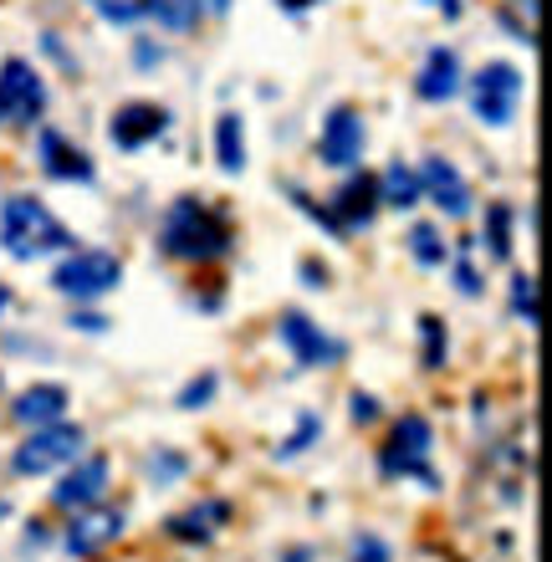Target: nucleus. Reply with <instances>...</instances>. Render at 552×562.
<instances>
[{
	"label": "nucleus",
	"instance_id": "1",
	"mask_svg": "<svg viewBox=\"0 0 552 562\" xmlns=\"http://www.w3.org/2000/svg\"><path fill=\"white\" fill-rule=\"evenodd\" d=\"M0 246H5L15 261H36V256H52V251H72L77 240L42 200L11 194V200L0 205Z\"/></svg>",
	"mask_w": 552,
	"mask_h": 562
},
{
	"label": "nucleus",
	"instance_id": "2",
	"mask_svg": "<svg viewBox=\"0 0 552 562\" xmlns=\"http://www.w3.org/2000/svg\"><path fill=\"white\" fill-rule=\"evenodd\" d=\"M159 246L169 256H180V261H210V256H221L230 246V225L205 210L200 200H180V205L165 215V231H159Z\"/></svg>",
	"mask_w": 552,
	"mask_h": 562
},
{
	"label": "nucleus",
	"instance_id": "3",
	"mask_svg": "<svg viewBox=\"0 0 552 562\" xmlns=\"http://www.w3.org/2000/svg\"><path fill=\"white\" fill-rule=\"evenodd\" d=\"M123 281V261L108 251H67L57 271H52V286L61 296H77V302H98Z\"/></svg>",
	"mask_w": 552,
	"mask_h": 562
},
{
	"label": "nucleus",
	"instance_id": "4",
	"mask_svg": "<svg viewBox=\"0 0 552 562\" xmlns=\"http://www.w3.org/2000/svg\"><path fill=\"white\" fill-rule=\"evenodd\" d=\"M517 103H522V72L511 61H486L476 77H471V108H476L481 123L492 128H507L517 119Z\"/></svg>",
	"mask_w": 552,
	"mask_h": 562
},
{
	"label": "nucleus",
	"instance_id": "5",
	"mask_svg": "<svg viewBox=\"0 0 552 562\" xmlns=\"http://www.w3.org/2000/svg\"><path fill=\"white\" fill-rule=\"evenodd\" d=\"M82 445H88V435L77 425H42L15 445L11 465L21 475H46V471H57V465H72V460L82 456Z\"/></svg>",
	"mask_w": 552,
	"mask_h": 562
},
{
	"label": "nucleus",
	"instance_id": "6",
	"mask_svg": "<svg viewBox=\"0 0 552 562\" xmlns=\"http://www.w3.org/2000/svg\"><path fill=\"white\" fill-rule=\"evenodd\" d=\"M430 450H435V429L425 415H404L394 425L384 445V475H419L425 486H435V471H430Z\"/></svg>",
	"mask_w": 552,
	"mask_h": 562
},
{
	"label": "nucleus",
	"instance_id": "7",
	"mask_svg": "<svg viewBox=\"0 0 552 562\" xmlns=\"http://www.w3.org/2000/svg\"><path fill=\"white\" fill-rule=\"evenodd\" d=\"M46 113V82L31 61L11 57L0 67V123H36Z\"/></svg>",
	"mask_w": 552,
	"mask_h": 562
},
{
	"label": "nucleus",
	"instance_id": "8",
	"mask_svg": "<svg viewBox=\"0 0 552 562\" xmlns=\"http://www.w3.org/2000/svg\"><path fill=\"white\" fill-rule=\"evenodd\" d=\"M363 144H369V134H363V119L353 113V108H333L328 119H323V138H317L323 164H333V169H353V164L363 159Z\"/></svg>",
	"mask_w": 552,
	"mask_h": 562
},
{
	"label": "nucleus",
	"instance_id": "9",
	"mask_svg": "<svg viewBox=\"0 0 552 562\" xmlns=\"http://www.w3.org/2000/svg\"><path fill=\"white\" fill-rule=\"evenodd\" d=\"M282 342H286V353L297 358L302 369H328V363L343 358V348H338V342H333L313 317H302V312H286L282 317Z\"/></svg>",
	"mask_w": 552,
	"mask_h": 562
},
{
	"label": "nucleus",
	"instance_id": "10",
	"mask_svg": "<svg viewBox=\"0 0 552 562\" xmlns=\"http://www.w3.org/2000/svg\"><path fill=\"white\" fill-rule=\"evenodd\" d=\"M419 200H435L450 221L471 215V184H465L461 169L450 159H425V169H419Z\"/></svg>",
	"mask_w": 552,
	"mask_h": 562
},
{
	"label": "nucleus",
	"instance_id": "11",
	"mask_svg": "<svg viewBox=\"0 0 552 562\" xmlns=\"http://www.w3.org/2000/svg\"><path fill=\"white\" fill-rule=\"evenodd\" d=\"M57 496V506H67V512H88V506H98L108 496V460L103 456H77L72 471L61 475V486L52 491Z\"/></svg>",
	"mask_w": 552,
	"mask_h": 562
},
{
	"label": "nucleus",
	"instance_id": "12",
	"mask_svg": "<svg viewBox=\"0 0 552 562\" xmlns=\"http://www.w3.org/2000/svg\"><path fill=\"white\" fill-rule=\"evenodd\" d=\"M169 128V113L159 103H128L113 113V123H108V138L119 148H144L149 138H159Z\"/></svg>",
	"mask_w": 552,
	"mask_h": 562
},
{
	"label": "nucleus",
	"instance_id": "13",
	"mask_svg": "<svg viewBox=\"0 0 552 562\" xmlns=\"http://www.w3.org/2000/svg\"><path fill=\"white\" fill-rule=\"evenodd\" d=\"M415 92L425 103H450V98L461 92V57H455L450 46H435L430 57H425V72H419Z\"/></svg>",
	"mask_w": 552,
	"mask_h": 562
},
{
	"label": "nucleus",
	"instance_id": "14",
	"mask_svg": "<svg viewBox=\"0 0 552 562\" xmlns=\"http://www.w3.org/2000/svg\"><path fill=\"white\" fill-rule=\"evenodd\" d=\"M42 169L52 179H67V184H92V175H98L88 154H82V148H72L61 134H52V128L42 134Z\"/></svg>",
	"mask_w": 552,
	"mask_h": 562
},
{
	"label": "nucleus",
	"instance_id": "15",
	"mask_svg": "<svg viewBox=\"0 0 552 562\" xmlns=\"http://www.w3.org/2000/svg\"><path fill=\"white\" fill-rule=\"evenodd\" d=\"M119 532H123V512H92V517H82V512H77L72 532L61 537V548L72 552V558H88V552H98L103 542H113Z\"/></svg>",
	"mask_w": 552,
	"mask_h": 562
},
{
	"label": "nucleus",
	"instance_id": "16",
	"mask_svg": "<svg viewBox=\"0 0 552 562\" xmlns=\"http://www.w3.org/2000/svg\"><path fill=\"white\" fill-rule=\"evenodd\" d=\"M21 425H61V415H67V389L61 384H31L21 400H15V409H11Z\"/></svg>",
	"mask_w": 552,
	"mask_h": 562
},
{
	"label": "nucleus",
	"instance_id": "17",
	"mask_svg": "<svg viewBox=\"0 0 552 562\" xmlns=\"http://www.w3.org/2000/svg\"><path fill=\"white\" fill-rule=\"evenodd\" d=\"M333 210H338V231H348V225H369L373 210H379V179L353 175L343 190H338Z\"/></svg>",
	"mask_w": 552,
	"mask_h": 562
},
{
	"label": "nucleus",
	"instance_id": "18",
	"mask_svg": "<svg viewBox=\"0 0 552 562\" xmlns=\"http://www.w3.org/2000/svg\"><path fill=\"white\" fill-rule=\"evenodd\" d=\"M215 154H221L225 175L246 169V123H240V113H221L215 119Z\"/></svg>",
	"mask_w": 552,
	"mask_h": 562
},
{
	"label": "nucleus",
	"instance_id": "19",
	"mask_svg": "<svg viewBox=\"0 0 552 562\" xmlns=\"http://www.w3.org/2000/svg\"><path fill=\"white\" fill-rule=\"evenodd\" d=\"M379 205H388V210H415L419 205V175H415V169L388 164L384 179H379Z\"/></svg>",
	"mask_w": 552,
	"mask_h": 562
},
{
	"label": "nucleus",
	"instance_id": "20",
	"mask_svg": "<svg viewBox=\"0 0 552 562\" xmlns=\"http://www.w3.org/2000/svg\"><path fill=\"white\" fill-rule=\"evenodd\" d=\"M225 517H230V506L225 502H205V506H194V512H184V517L169 521V532L180 537V542H205V537L215 532L210 521H225Z\"/></svg>",
	"mask_w": 552,
	"mask_h": 562
},
{
	"label": "nucleus",
	"instance_id": "21",
	"mask_svg": "<svg viewBox=\"0 0 552 562\" xmlns=\"http://www.w3.org/2000/svg\"><path fill=\"white\" fill-rule=\"evenodd\" d=\"M144 15H154L159 26H169V31H190L200 15H205V0H149V11Z\"/></svg>",
	"mask_w": 552,
	"mask_h": 562
},
{
	"label": "nucleus",
	"instance_id": "22",
	"mask_svg": "<svg viewBox=\"0 0 552 562\" xmlns=\"http://www.w3.org/2000/svg\"><path fill=\"white\" fill-rule=\"evenodd\" d=\"M409 251H415L419 267H446L450 261V246L440 240L435 225H415V231H409Z\"/></svg>",
	"mask_w": 552,
	"mask_h": 562
},
{
	"label": "nucleus",
	"instance_id": "23",
	"mask_svg": "<svg viewBox=\"0 0 552 562\" xmlns=\"http://www.w3.org/2000/svg\"><path fill=\"white\" fill-rule=\"evenodd\" d=\"M486 240H492V256L507 261L511 256V210L507 205H492L486 210Z\"/></svg>",
	"mask_w": 552,
	"mask_h": 562
},
{
	"label": "nucleus",
	"instance_id": "24",
	"mask_svg": "<svg viewBox=\"0 0 552 562\" xmlns=\"http://www.w3.org/2000/svg\"><path fill=\"white\" fill-rule=\"evenodd\" d=\"M511 312L527 327H538V277H511Z\"/></svg>",
	"mask_w": 552,
	"mask_h": 562
},
{
	"label": "nucleus",
	"instance_id": "25",
	"mask_svg": "<svg viewBox=\"0 0 552 562\" xmlns=\"http://www.w3.org/2000/svg\"><path fill=\"white\" fill-rule=\"evenodd\" d=\"M88 5L103 15V21H113V26H134L138 15L149 11V0H88Z\"/></svg>",
	"mask_w": 552,
	"mask_h": 562
},
{
	"label": "nucleus",
	"instance_id": "26",
	"mask_svg": "<svg viewBox=\"0 0 552 562\" xmlns=\"http://www.w3.org/2000/svg\"><path fill=\"white\" fill-rule=\"evenodd\" d=\"M419 333H425V369H446V323L419 317Z\"/></svg>",
	"mask_w": 552,
	"mask_h": 562
},
{
	"label": "nucleus",
	"instance_id": "27",
	"mask_svg": "<svg viewBox=\"0 0 552 562\" xmlns=\"http://www.w3.org/2000/svg\"><path fill=\"white\" fill-rule=\"evenodd\" d=\"M317 435H323V419H317V415H307V419H302V429H297V435H292V440L282 445V456H302V450H307V445H313Z\"/></svg>",
	"mask_w": 552,
	"mask_h": 562
},
{
	"label": "nucleus",
	"instance_id": "28",
	"mask_svg": "<svg viewBox=\"0 0 552 562\" xmlns=\"http://www.w3.org/2000/svg\"><path fill=\"white\" fill-rule=\"evenodd\" d=\"M210 394H215V373H205V379H194V384L180 394V404H184V409H200V404H205Z\"/></svg>",
	"mask_w": 552,
	"mask_h": 562
},
{
	"label": "nucleus",
	"instance_id": "29",
	"mask_svg": "<svg viewBox=\"0 0 552 562\" xmlns=\"http://www.w3.org/2000/svg\"><path fill=\"white\" fill-rule=\"evenodd\" d=\"M348 562H388V548L379 542V537H359V542H353V558H348Z\"/></svg>",
	"mask_w": 552,
	"mask_h": 562
},
{
	"label": "nucleus",
	"instance_id": "30",
	"mask_svg": "<svg viewBox=\"0 0 552 562\" xmlns=\"http://www.w3.org/2000/svg\"><path fill=\"white\" fill-rule=\"evenodd\" d=\"M149 471L159 475V481H169V475H180V471H184V460H180V456H154V460H149Z\"/></svg>",
	"mask_w": 552,
	"mask_h": 562
},
{
	"label": "nucleus",
	"instance_id": "31",
	"mask_svg": "<svg viewBox=\"0 0 552 562\" xmlns=\"http://www.w3.org/2000/svg\"><path fill=\"white\" fill-rule=\"evenodd\" d=\"M455 277H461V292H465V296H476V292H481V277H476L471 267H461Z\"/></svg>",
	"mask_w": 552,
	"mask_h": 562
},
{
	"label": "nucleus",
	"instance_id": "32",
	"mask_svg": "<svg viewBox=\"0 0 552 562\" xmlns=\"http://www.w3.org/2000/svg\"><path fill=\"white\" fill-rule=\"evenodd\" d=\"M379 415V409H373V400L369 394H359V400H353V419H373Z\"/></svg>",
	"mask_w": 552,
	"mask_h": 562
},
{
	"label": "nucleus",
	"instance_id": "33",
	"mask_svg": "<svg viewBox=\"0 0 552 562\" xmlns=\"http://www.w3.org/2000/svg\"><path fill=\"white\" fill-rule=\"evenodd\" d=\"M5 312H11V286L0 281V317H5Z\"/></svg>",
	"mask_w": 552,
	"mask_h": 562
},
{
	"label": "nucleus",
	"instance_id": "34",
	"mask_svg": "<svg viewBox=\"0 0 552 562\" xmlns=\"http://www.w3.org/2000/svg\"><path fill=\"white\" fill-rule=\"evenodd\" d=\"M282 562H313V552H307V548H297V552H286Z\"/></svg>",
	"mask_w": 552,
	"mask_h": 562
},
{
	"label": "nucleus",
	"instance_id": "35",
	"mask_svg": "<svg viewBox=\"0 0 552 562\" xmlns=\"http://www.w3.org/2000/svg\"><path fill=\"white\" fill-rule=\"evenodd\" d=\"M440 11H446V15H461V0H440Z\"/></svg>",
	"mask_w": 552,
	"mask_h": 562
},
{
	"label": "nucleus",
	"instance_id": "36",
	"mask_svg": "<svg viewBox=\"0 0 552 562\" xmlns=\"http://www.w3.org/2000/svg\"><path fill=\"white\" fill-rule=\"evenodd\" d=\"M210 11H230V0H205Z\"/></svg>",
	"mask_w": 552,
	"mask_h": 562
},
{
	"label": "nucleus",
	"instance_id": "37",
	"mask_svg": "<svg viewBox=\"0 0 552 562\" xmlns=\"http://www.w3.org/2000/svg\"><path fill=\"white\" fill-rule=\"evenodd\" d=\"M5 512H11V506H5V496H0V521H5Z\"/></svg>",
	"mask_w": 552,
	"mask_h": 562
}]
</instances>
